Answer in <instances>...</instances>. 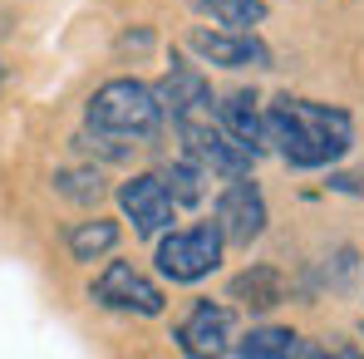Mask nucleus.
<instances>
[{"mask_svg": "<svg viewBox=\"0 0 364 359\" xmlns=\"http://www.w3.org/2000/svg\"><path fill=\"white\" fill-rule=\"evenodd\" d=\"M89 300L104 305V310H119V315H143V320L163 315V305H168L163 291H158V281H148V276L133 271L128 261H109L104 276H94Z\"/></svg>", "mask_w": 364, "mask_h": 359, "instance_id": "obj_4", "label": "nucleus"}, {"mask_svg": "<svg viewBox=\"0 0 364 359\" xmlns=\"http://www.w3.org/2000/svg\"><path fill=\"white\" fill-rule=\"evenodd\" d=\"M158 99H163V114L173 119V128L217 114V99H212L207 74H202L197 64H187V60H173V69H168L163 84H158Z\"/></svg>", "mask_w": 364, "mask_h": 359, "instance_id": "obj_10", "label": "nucleus"}, {"mask_svg": "<svg viewBox=\"0 0 364 359\" xmlns=\"http://www.w3.org/2000/svg\"><path fill=\"white\" fill-rule=\"evenodd\" d=\"M187 45L202 64L217 69H271V45L256 40V30H192Z\"/></svg>", "mask_w": 364, "mask_h": 359, "instance_id": "obj_8", "label": "nucleus"}, {"mask_svg": "<svg viewBox=\"0 0 364 359\" xmlns=\"http://www.w3.org/2000/svg\"><path fill=\"white\" fill-rule=\"evenodd\" d=\"M173 340H178L182 355H192V359L232 355V345H237V320H232L227 305H217V300H197V305L187 310V320L173 325Z\"/></svg>", "mask_w": 364, "mask_h": 359, "instance_id": "obj_7", "label": "nucleus"}, {"mask_svg": "<svg viewBox=\"0 0 364 359\" xmlns=\"http://www.w3.org/2000/svg\"><path fill=\"white\" fill-rule=\"evenodd\" d=\"M187 5L227 30H256L266 20V0H187Z\"/></svg>", "mask_w": 364, "mask_h": 359, "instance_id": "obj_16", "label": "nucleus"}, {"mask_svg": "<svg viewBox=\"0 0 364 359\" xmlns=\"http://www.w3.org/2000/svg\"><path fill=\"white\" fill-rule=\"evenodd\" d=\"M266 148L296 168V173H315L340 163L355 148V119L335 104H315V99H271L266 104Z\"/></svg>", "mask_w": 364, "mask_h": 359, "instance_id": "obj_1", "label": "nucleus"}, {"mask_svg": "<svg viewBox=\"0 0 364 359\" xmlns=\"http://www.w3.org/2000/svg\"><path fill=\"white\" fill-rule=\"evenodd\" d=\"M232 355H242V359H291V355H325V345H310L305 335L281 330V325H261V330H251V335H242V340L232 345Z\"/></svg>", "mask_w": 364, "mask_h": 359, "instance_id": "obj_12", "label": "nucleus"}, {"mask_svg": "<svg viewBox=\"0 0 364 359\" xmlns=\"http://www.w3.org/2000/svg\"><path fill=\"white\" fill-rule=\"evenodd\" d=\"M178 138H182V153H192V158H197L212 178H237V173H251V163H256L242 143H237V138L217 123V114L182 123Z\"/></svg>", "mask_w": 364, "mask_h": 359, "instance_id": "obj_5", "label": "nucleus"}, {"mask_svg": "<svg viewBox=\"0 0 364 359\" xmlns=\"http://www.w3.org/2000/svg\"><path fill=\"white\" fill-rule=\"evenodd\" d=\"M217 123L242 143L251 158L271 153V148H266V109H261V99H256V94H246V89L227 94V99L217 104Z\"/></svg>", "mask_w": 364, "mask_h": 359, "instance_id": "obj_11", "label": "nucleus"}, {"mask_svg": "<svg viewBox=\"0 0 364 359\" xmlns=\"http://www.w3.org/2000/svg\"><path fill=\"white\" fill-rule=\"evenodd\" d=\"M55 192L89 207V202L104 197V178H99V168H60V173H55Z\"/></svg>", "mask_w": 364, "mask_h": 359, "instance_id": "obj_17", "label": "nucleus"}, {"mask_svg": "<svg viewBox=\"0 0 364 359\" xmlns=\"http://www.w3.org/2000/svg\"><path fill=\"white\" fill-rule=\"evenodd\" d=\"M119 207H123V217L133 222L138 237H163L173 227V217H178V202H173V192L163 187L158 173H138V178L123 182Z\"/></svg>", "mask_w": 364, "mask_h": 359, "instance_id": "obj_9", "label": "nucleus"}, {"mask_svg": "<svg viewBox=\"0 0 364 359\" xmlns=\"http://www.w3.org/2000/svg\"><path fill=\"white\" fill-rule=\"evenodd\" d=\"M64 241H69V256H74V261H99V256H109V251L119 246V222H109V217L74 222Z\"/></svg>", "mask_w": 364, "mask_h": 359, "instance_id": "obj_14", "label": "nucleus"}, {"mask_svg": "<svg viewBox=\"0 0 364 359\" xmlns=\"http://www.w3.org/2000/svg\"><path fill=\"white\" fill-rule=\"evenodd\" d=\"M232 300H242L251 310H271V305L286 300V281H281L276 266H251V271H242L232 281Z\"/></svg>", "mask_w": 364, "mask_h": 359, "instance_id": "obj_13", "label": "nucleus"}, {"mask_svg": "<svg viewBox=\"0 0 364 359\" xmlns=\"http://www.w3.org/2000/svg\"><path fill=\"white\" fill-rule=\"evenodd\" d=\"M325 187H335V192H355V197H360V192H364V178H350V173H335V178L325 182Z\"/></svg>", "mask_w": 364, "mask_h": 359, "instance_id": "obj_18", "label": "nucleus"}, {"mask_svg": "<svg viewBox=\"0 0 364 359\" xmlns=\"http://www.w3.org/2000/svg\"><path fill=\"white\" fill-rule=\"evenodd\" d=\"M158 178H163L168 192H173V202H178V207H197V202L207 197V178H212V173H207L192 153H182V158H173Z\"/></svg>", "mask_w": 364, "mask_h": 359, "instance_id": "obj_15", "label": "nucleus"}, {"mask_svg": "<svg viewBox=\"0 0 364 359\" xmlns=\"http://www.w3.org/2000/svg\"><path fill=\"white\" fill-rule=\"evenodd\" d=\"M222 246H227V237H222L217 222H197V227L168 232L158 241V271L173 286H197L222 266Z\"/></svg>", "mask_w": 364, "mask_h": 359, "instance_id": "obj_3", "label": "nucleus"}, {"mask_svg": "<svg viewBox=\"0 0 364 359\" xmlns=\"http://www.w3.org/2000/svg\"><path fill=\"white\" fill-rule=\"evenodd\" d=\"M163 99H158V84H143V79H109L104 89H94V99L84 104V133H79V148L119 163L133 148L153 143L158 128H163Z\"/></svg>", "mask_w": 364, "mask_h": 359, "instance_id": "obj_2", "label": "nucleus"}, {"mask_svg": "<svg viewBox=\"0 0 364 359\" xmlns=\"http://www.w3.org/2000/svg\"><path fill=\"white\" fill-rule=\"evenodd\" d=\"M266 222H271V212H266V197L251 182V173H237L217 192V227H222V237L232 246H251L266 232Z\"/></svg>", "mask_w": 364, "mask_h": 359, "instance_id": "obj_6", "label": "nucleus"}]
</instances>
